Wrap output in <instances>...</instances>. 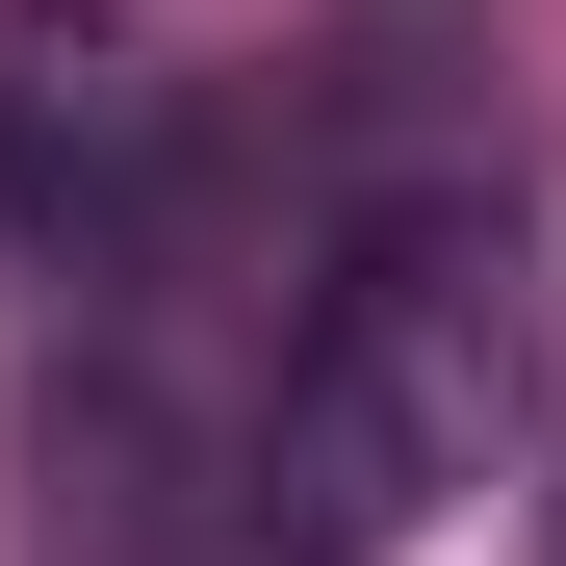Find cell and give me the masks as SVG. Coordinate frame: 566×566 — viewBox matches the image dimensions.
<instances>
[{
  "label": "cell",
  "mask_w": 566,
  "mask_h": 566,
  "mask_svg": "<svg viewBox=\"0 0 566 566\" xmlns=\"http://www.w3.org/2000/svg\"><path fill=\"white\" fill-rule=\"evenodd\" d=\"M541 412V232L515 180H387L310 232V310L258 335V566H387Z\"/></svg>",
  "instance_id": "cell-1"
},
{
  "label": "cell",
  "mask_w": 566,
  "mask_h": 566,
  "mask_svg": "<svg viewBox=\"0 0 566 566\" xmlns=\"http://www.w3.org/2000/svg\"><path fill=\"white\" fill-rule=\"evenodd\" d=\"M207 180V104L129 52V27H0V232L52 283H129Z\"/></svg>",
  "instance_id": "cell-2"
}]
</instances>
